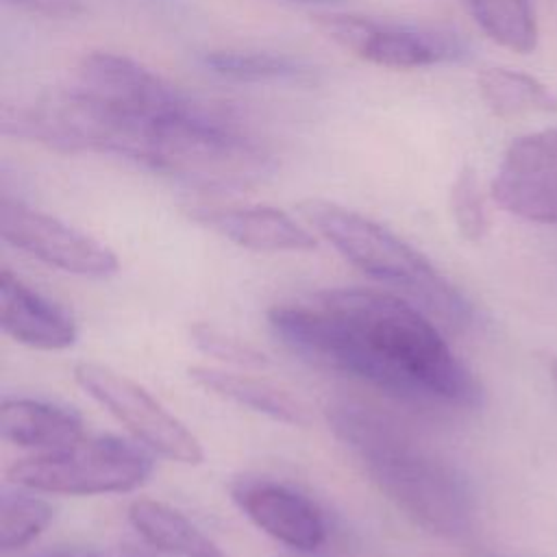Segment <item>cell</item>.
Segmentation results:
<instances>
[{"label":"cell","instance_id":"6da1fadb","mask_svg":"<svg viewBox=\"0 0 557 557\" xmlns=\"http://www.w3.org/2000/svg\"><path fill=\"white\" fill-rule=\"evenodd\" d=\"M272 335L300 359L394 398L476 407L481 385L431 318L379 289L339 287L268 311Z\"/></svg>","mask_w":557,"mask_h":557},{"label":"cell","instance_id":"7a4b0ae2","mask_svg":"<svg viewBox=\"0 0 557 557\" xmlns=\"http://www.w3.org/2000/svg\"><path fill=\"white\" fill-rule=\"evenodd\" d=\"M326 422L379 492L411 522L442 537L470 531L474 500L466 479L407 429L352 400L331 403Z\"/></svg>","mask_w":557,"mask_h":557},{"label":"cell","instance_id":"3957f363","mask_svg":"<svg viewBox=\"0 0 557 557\" xmlns=\"http://www.w3.org/2000/svg\"><path fill=\"white\" fill-rule=\"evenodd\" d=\"M300 215L348 263L374 281L403 292L411 305L446 331H463L472 320L468 300L411 244L387 226L322 198L298 205Z\"/></svg>","mask_w":557,"mask_h":557},{"label":"cell","instance_id":"277c9868","mask_svg":"<svg viewBox=\"0 0 557 557\" xmlns=\"http://www.w3.org/2000/svg\"><path fill=\"white\" fill-rule=\"evenodd\" d=\"M139 165L207 189L246 187L274 170L257 141L198 102L150 126Z\"/></svg>","mask_w":557,"mask_h":557},{"label":"cell","instance_id":"5b68a950","mask_svg":"<svg viewBox=\"0 0 557 557\" xmlns=\"http://www.w3.org/2000/svg\"><path fill=\"white\" fill-rule=\"evenodd\" d=\"M152 474V457L115 435L81 437L78 442L20 459L7 468V479L30 492L96 496L124 494Z\"/></svg>","mask_w":557,"mask_h":557},{"label":"cell","instance_id":"8992f818","mask_svg":"<svg viewBox=\"0 0 557 557\" xmlns=\"http://www.w3.org/2000/svg\"><path fill=\"white\" fill-rule=\"evenodd\" d=\"M315 28L346 52L389 70H418L468 57L466 41L444 28L348 13L313 15Z\"/></svg>","mask_w":557,"mask_h":557},{"label":"cell","instance_id":"52a82bcc","mask_svg":"<svg viewBox=\"0 0 557 557\" xmlns=\"http://www.w3.org/2000/svg\"><path fill=\"white\" fill-rule=\"evenodd\" d=\"M74 381L148 450L185 466L202 463L205 450L200 440L146 387L126 374L109 366L81 361L74 366Z\"/></svg>","mask_w":557,"mask_h":557},{"label":"cell","instance_id":"ba28073f","mask_svg":"<svg viewBox=\"0 0 557 557\" xmlns=\"http://www.w3.org/2000/svg\"><path fill=\"white\" fill-rule=\"evenodd\" d=\"M67 85L120 117L137 122L178 113L194 102L150 67L109 50L83 54Z\"/></svg>","mask_w":557,"mask_h":557},{"label":"cell","instance_id":"9c48e42d","mask_svg":"<svg viewBox=\"0 0 557 557\" xmlns=\"http://www.w3.org/2000/svg\"><path fill=\"white\" fill-rule=\"evenodd\" d=\"M0 235L7 244L67 274L104 278L120 268L117 255L109 246L20 200L2 198Z\"/></svg>","mask_w":557,"mask_h":557},{"label":"cell","instance_id":"30bf717a","mask_svg":"<svg viewBox=\"0 0 557 557\" xmlns=\"http://www.w3.org/2000/svg\"><path fill=\"white\" fill-rule=\"evenodd\" d=\"M492 196L513 215L557 224V126L509 144L492 181Z\"/></svg>","mask_w":557,"mask_h":557},{"label":"cell","instance_id":"8fae6325","mask_svg":"<svg viewBox=\"0 0 557 557\" xmlns=\"http://www.w3.org/2000/svg\"><path fill=\"white\" fill-rule=\"evenodd\" d=\"M231 498L257 529L296 553H313L326 542L320 509L283 483L239 479L231 485Z\"/></svg>","mask_w":557,"mask_h":557},{"label":"cell","instance_id":"7c38bea8","mask_svg":"<svg viewBox=\"0 0 557 557\" xmlns=\"http://www.w3.org/2000/svg\"><path fill=\"white\" fill-rule=\"evenodd\" d=\"M189 218L235 246L257 252H307L318 246L309 228L268 205L194 207Z\"/></svg>","mask_w":557,"mask_h":557},{"label":"cell","instance_id":"4fadbf2b","mask_svg":"<svg viewBox=\"0 0 557 557\" xmlns=\"http://www.w3.org/2000/svg\"><path fill=\"white\" fill-rule=\"evenodd\" d=\"M0 324L17 344L37 350H63L78 337L74 318L9 268L0 272Z\"/></svg>","mask_w":557,"mask_h":557},{"label":"cell","instance_id":"5bb4252c","mask_svg":"<svg viewBox=\"0 0 557 557\" xmlns=\"http://www.w3.org/2000/svg\"><path fill=\"white\" fill-rule=\"evenodd\" d=\"M0 431L15 446L48 453L78 442L83 437V420L61 405L35 398H4Z\"/></svg>","mask_w":557,"mask_h":557},{"label":"cell","instance_id":"9a60e30c","mask_svg":"<svg viewBox=\"0 0 557 557\" xmlns=\"http://www.w3.org/2000/svg\"><path fill=\"white\" fill-rule=\"evenodd\" d=\"M187 374L205 392L276 422L292 426H305L309 422L307 409L292 394L268 381L209 366H191L187 368Z\"/></svg>","mask_w":557,"mask_h":557},{"label":"cell","instance_id":"2e32d148","mask_svg":"<svg viewBox=\"0 0 557 557\" xmlns=\"http://www.w3.org/2000/svg\"><path fill=\"white\" fill-rule=\"evenodd\" d=\"M128 522L152 548L170 557H228L185 513L161 500H133Z\"/></svg>","mask_w":557,"mask_h":557},{"label":"cell","instance_id":"e0dca14e","mask_svg":"<svg viewBox=\"0 0 557 557\" xmlns=\"http://www.w3.org/2000/svg\"><path fill=\"white\" fill-rule=\"evenodd\" d=\"M487 109L505 120L557 111L555 94L535 76L507 67H487L476 78Z\"/></svg>","mask_w":557,"mask_h":557},{"label":"cell","instance_id":"ac0fdd59","mask_svg":"<svg viewBox=\"0 0 557 557\" xmlns=\"http://www.w3.org/2000/svg\"><path fill=\"white\" fill-rule=\"evenodd\" d=\"M476 26L498 46L529 54L537 46V20L531 0H459Z\"/></svg>","mask_w":557,"mask_h":557},{"label":"cell","instance_id":"d6986e66","mask_svg":"<svg viewBox=\"0 0 557 557\" xmlns=\"http://www.w3.org/2000/svg\"><path fill=\"white\" fill-rule=\"evenodd\" d=\"M202 65L218 76L246 83H298L311 76L305 61L265 50H209L202 54Z\"/></svg>","mask_w":557,"mask_h":557},{"label":"cell","instance_id":"ffe728a7","mask_svg":"<svg viewBox=\"0 0 557 557\" xmlns=\"http://www.w3.org/2000/svg\"><path fill=\"white\" fill-rule=\"evenodd\" d=\"M30 492V490H28ZM7 492L0 503V546L4 550L24 548L30 544L54 518L50 500L28 494Z\"/></svg>","mask_w":557,"mask_h":557},{"label":"cell","instance_id":"44dd1931","mask_svg":"<svg viewBox=\"0 0 557 557\" xmlns=\"http://www.w3.org/2000/svg\"><path fill=\"white\" fill-rule=\"evenodd\" d=\"M450 213L459 233L466 239L479 242L487 233L483 194L472 168H463L450 185Z\"/></svg>","mask_w":557,"mask_h":557},{"label":"cell","instance_id":"7402d4cb","mask_svg":"<svg viewBox=\"0 0 557 557\" xmlns=\"http://www.w3.org/2000/svg\"><path fill=\"white\" fill-rule=\"evenodd\" d=\"M189 337L198 350H202L205 355L215 357L220 361H226L233 366H246V368L268 366V359L263 352H259L250 344H246L211 324H194L189 329Z\"/></svg>","mask_w":557,"mask_h":557},{"label":"cell","instance_id":"603a6c76","mask_svg":"<svg viewBox=\"0 0 557 557\" xmlns=\"http://www.w3.org/2000/svg\"><path fill=\"white\" fill-rule=\"evenodd\" d=\"M15 9H24L28 13H37L44 17L72 20L85 11L83 0H4Z\"/></svg>","mask_w":557,"mask_h":557},{"label":"cell","instance_id":"cb8c5ba5","mask_svg":"<svg viewBox=\"0 0 557 557\" xmlns=\"http://www.w3.org/2000/svg\"><path fill=\"white\" fill-rule=\"evenodd\" d=\"M46 557H102L98 553H78V550H72V553H54V555H46Z\"/></svg>","mask_w":557,"mask_h":557},{"label":"cell","instance_id":"d4e9b609","mask_svg":"<svg viewBox=\"0 0 557 557\" xmlns=\"http://www.w3.org/2000/svg\"><path fill=\"white\" fill-rule=\"evenodd\" d=\"M550 376H553V381H555V385H557V359L550 363Z\"/></svg>","mask_w":557,"mask_h":557},{"label":"cell","instance_id":"484cf974","mask_svg":"<svg viewBox=\"0 0 557 557\" xmlns=\"http://www.w3.org/2000/svg\"><path fill=\"white\" fill-rule=\"evenodd\" d=\"M298 2H339V0H298Z\"/></svg>","mask_w":557,"mask_h":557}]
</instances>
